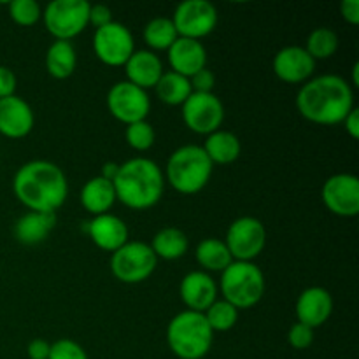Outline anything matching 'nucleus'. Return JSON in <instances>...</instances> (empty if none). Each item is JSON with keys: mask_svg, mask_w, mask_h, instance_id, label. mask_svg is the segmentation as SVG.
Returning <instances> with one entry per match:
<instances>
[{"mask_svg": "<svg viewBox=\"0 0 359 359\" xmlns=\"http://www.w3.org/2000/svg\"><path fill=\"white\" fill-rule=\"evenodd\" d=\"M13 191L18 202L30 212L56 214L69 196V182L58 165L34 160L18 168L13 179Z\"/></svg>", "mask_w": 359, "mask_h": 359, "instance_id": "f257e3e1", "label": "nucleus"}, {"mask_svg": "<svg viewBox=\"0 0 359 359\" xmlns=\"http://www.w3.org/2000/svg\"><path fill=\"white\" fill-rule=\"evenodd\" d=\"M297 109L302 118L314 125H340L354 109L353 88L340 76H318L300 88L297 95Z\"/></svg>", "mask_w": 359, "mask_h": 359, "instance_id": "f03ea898", "label": "nucleus"}, {"mask_svg": "<svg viewBox=\"0 0 359 359\" xmlns=\"http://www.w3.org/2000/svg\"><path fill=\"white\" fill-rule=\"evenodd\" d=\"M112 184L116 200L123 205L132 210H147L163 196L165 175L156 161L139 156L119 165Z\"/></svg>", "mask_w": 359, "mask_h": 359, "instance_id": "7ed1b4c3", "label": "nucleus"}, {"mask_svg": "<svg viewBox=\"0 0 359 359\" xmlns=\"http://www.w3.org/2000/svg\"><path fill=\"white\" fill-rule=\"evenodd\" d=\"M214 165L202 146H182L170 154L165 167V182L181 195H196L210 181Z\"/></svg>", "mask_w": 359, "mask_h": 359, "instance_id": "20e7f679", "label": "nucleus"}, {"mask_svg": "<svg viewBox=\"0 0 359 359\" xmlns=\"http://www.w3.org/2000/svg\"><path fill=\"white\" fill-rule=\"evenodd\" d=\"M214 332L202 312L182 311L167 326V344L179 359H202L212 347Z\"/></svg>", "mask_w": 359, "mask_h": 359, "instance_id": "39448f33", "label": "nucleus"}, {"mask_svg": "<svg viewBox=\"0 0 359 359\" xmlns=\"http://www.w3.org/2000/svg\"><path fill=\"white\" fill-rule=\"evenodd\" d=\"M219 291L223 300L237 311H245L262 302L265 294V276L255 262H233L221 272Z\"/></svg>", "mask_w": 359, "mask_h": 359, "instance_id": "423d86ee", "label": "nucleus"}, {"mask_svg": "<svg viewBox=\"0 0 359 359\" xmlns=\"http://www.w3.org/2000/svg\"><path fill=\"white\" fill-rule=\"evenodd\" d=\"M88 0H53L42 13L44 27L56 41H69L77 37L90 25Z\"/></svg>", "mask_w": 359, "mask_h": 359, "instance_id": "0eeeda50", "label": "nucleus"}, {"mask_svg": "<svg viewBox=\"0 0 359 359\" xmlns=\"http://www.w3.org/2000/svg\"><path fill=\"white\" fill-rule=\"evenodd\" d=\"M156 265L158 258L151 245L140 241H128L111 256L112 276L123 284L144 283L153 276Z\"/></svg>", "mask_w": 359, "mask_h": 359, "instance_id": "6e6552de", "label": "nucleus"}, {"mask_svg": "<svg viewBox=\"0 0 359 359\" xmlns=\"http://www.w3.org/2000/svg\"><path fill=\"white\" fill-rule=\"evenodd\" d=\"M224 244L233 262H255L266 245L265 224L258 217H238L228 228Z\"/></svg>", "mask_w": 359, "mask_h": 359, "instance_id": "1a4fd4ad", "label": "nucleus"}, {"mask_svg": "<svg viewBox=\"0 0 359 359\" xmlns=\"http://www.w3.org/2000/svg\"><path fill=\"white\" fill-rule=\"evenodd\" d=\"M170 20L179 37L200 41L216 30L219 14L209 0H186L175 7Z\"/></svg>", "mask_w": 359, "mask_h": 359, "instance_id": "9d476101", "label": "nucleus"}, {"mask_svg": "<svg viewBox=\"0 0 359 359\" xmlns=\"http://www.w3.org/2000/svg\"><path fill=\"white\" fill-rule=\"evenodd\" d=\"M107 109L112 118L126 126L144 121L151 111L149 95L128 81H119L107 91Z\"/></svg>", "mask_w": 359, "mask_h": 359, "instance_id": "9b49d317", "label": "nucleus"}, {"mask_svg": "<svg viewBox=\"0 0 359 359\" xmlns=\"http://www.w3.org/2000/svg\"><path fill=\"white\" fill-rule=\"evenodd\" d=\"M181 107L182 121L191 132L198 135H210L221 130L224 121V107L217 95L193 91Z\"/></svg>", "mask_w": 359, "mask_h": 359, "instance_id": "f8f14e48", "label": "nucleus"}, {"mask_svg": "<svg viewBox=\"0 0 359 359\" xmlns=\"http://www.w3.org/2000/svg\"><path fill=\"white\" fill-rule=\"evenodd\" d=\"M93 51L104 65L125 67V63L135 51L132 32L118 21L97 28L93 35Z\"/></svg>", "mask_w": 359, "mask_h": 359, "instance_id": "ddd939ff", "label": "nucleus"}, {"mask_svg": "<svg viewBox=\"0 0 359 359\" xmlns=\"http://www.w3.org/2000/svg\"><path fill=\"white\" fill-rule=\"evenodd\" d=\"M323 203L340 217L359 214V179L354 174H335L323 184Z\"/></svg>", "mask_w": 359, "mask_h": 359, "instance_id": "4468645a", "label": "nucleus"}, {"mask_svg": "<svg viewBox=\"0 0 359 359\" xmlns=\"http://www.w3.org/2000/svg\"><path fill=\"white\" fill-rule=\"evenodd\" d=\"M273 74L287 84L307 83L316 70V62L302 46H287L273 56Z\"/></svg>", "mask_w": 359, "mask_h": 359, "instance_id": "2eb2a0df", "label": "nucleus"}, {"mask_svg": "<svg viewBox=\"0 0 359 359\" xmlns=\"http://www.w3.org/2000/svg\"><path fill=\"white\" fill-rule=\"evenodd\" d=\"M35 116L27 100L18 95L0 100V135L7 139H25L34 130Z\"/></svg>", "mask_w": 359, "mask_h": 359, "instance_id": "dca6fc26", "label": "nucleus"}, {"mask_svg": "<svg viewBox=\"0 0 359 359\" xmlns=\"http://www.w3.org/2000/svg\"><path fill=\"white\" fill-rule=\"evenodd\" d=\"M179 294H181L182 304L188 307L186 311L203 314L217 300V284L207 272L195 270L182 277Z\"/></svg>", "mask_w": 359, "mask_h": 359, "instance_id": "f3484780", "label": "nucleus"}, {"mask_svg": "<svg viewBox=\"0 0 359 359\" xmlns=\"http://www.w3.org/2000/svg\"><path fill=\"white\" fill-rule=\"evenodd\" d=\"M333 314V298L321 286L307 287L297 300V323L316 330L321 328Z\"/></svg>", "mask_w": 359, "mask_h": 359, "instance_id": "a211bd4d", "label": "nucleus"}, {"mask_svg": "<svg viewBox=\"0 0 359 359\" xmlns=\"http://www.w3.org/2000/svg\"><path fill=\"white\" fill-rule=\"evenodd\" d=\"M86 231L91 242L105 252H114L128 242V226L121 217L107 212L95 216L86 223Z\"/></svg>", "mask_w": 359, "mask_h": 359, "instance_id": "6ab92c4d", "label": "nucleus"}, {"mask_svg": "<svg viewBox=\"0 0 359 359\" xmlns=\"http://www.w3.org/2000/svg\"><path fill=\"white\" fill-rule=\"evenodd\" d=\"M167 53L172 72L188 79L207 67V49L200 41L179 37Z\"/></svg>", "mask_w": 359, "mask_h": 359, "instance_id": "aec40b11", "label": "nucleus"}, {"mask_svg": "<svg viewBox=\"0 0 359 359\" xmlns=\"http://www.w3.org/2000/svg\"><path fill=\"white\" fill-rule=\"evenodd\" d=\"M125 72L128 83L147 91L149 88L156 86L160 77L163 76V63L156 53L149 49H139L133 51L128 62L125 63Z\"/></svg>", "mask_w": 359, "mask_h": 359, "instance_id": "412c9836", "label": "nucleus"}, {"mask_svg": "<svg viewBox=\"0 0 359 359\" xmlns=\"http://www.w3.org/2000/svg\"><path fill=\"white\" fill-rule=\"evenodd\" d=\"M116 203V189L112 181H107L102 175L84 182L81 189V205L91 216L107 214Z\"/></svg>", "mask_w": 359, "mask_h": 359, "instance_id": "4be33fe9", "label": "nucleus"}, {"mask_svg": "<svg viewBox=\"0 0 359 359\" xmlns=\"http://www.w3.org/2000/svg\"><path fill=\"white\" fill-rule=\"evenodd\" d=\"M56 226V214L53 212H27L16 221L14 235L16 241L25 245H35L46 241Z\"/></svg>", "mask_w": 359, "mask_h": 359, "instance_id": "5701e85b", "label": "nucleus"}, {"mask_svg": "<svg viewBox=\"0 0 359 359\" xmlns=\"http://www.w3.org/2000/svg\"><path fill=\"white\" fill-rule=\"evenodd\" d=\"M203 151L212 161V165H230L238 160L242 153L241 140L235 133L228 130H217V132L207 135Z\"/></svg>", "mask_w": 359, "mask_h": 359, "instance_id": "b1692460", "label": "nucleus"}, {"mask_svg": "<svg viewBox=\"0 0 359 359\" xmlns=\"http://www.w3.org/2000/svg\"><path fill=\"white\" fill-rule=\"evenodd\" d=\"M77 67V53L72 42L55 41L46 51V70L55 79H67Z\"/></svg>", "mask_w": 359, "mask_h": 359, "instance_id": "393cba45", "label": "nucleus"}, {"mask_svg": "<svg viewBox=\"0 0 359 359\" xmlns=\"http://www.w3.org/2000/svg\"><path fill=\"white\" fill-rule=\"evenodd\" d=\"M149 245L158 259L174 262V259L182 258L188 252L189 241L184 231L179 230V228L168 226L158 231Z\"/></svg>", "mask_w": 359, "mask_h": 359, "instance_id": "a878e982", "label": "nucleus"}, {"mask_svg": "<svg viewBox=\"0 0 359 359\" xmlns=\"http://www.w3.org/2000/svg\"><path fill=\"white\" fill-rule=\"evenodd\" d=\"M196 263L202 266L203 272H224L233 263L230 251L224 241L219 238H205L195 249Z\"/></svg>", "mask_w": 359, "mask_h": 359, "instance_id": "bb28decb", "label": "nucleus"}, {"mask_svg": "<svg viewBox=\"0 0 359 359\" xmlns=\"http://www.w3.org/2000/svg\"><path fill=\"white\" fill-rule=\"evenodd\" d=\"M154 91H156L158 98L167 105H182L193 93L188 77L179 76L172 70L163 72V76L154 86Z\"/></svg>", "mask_w": 359, "mask_h": 359, "instance_id": "cd10ccee", "label": "nucleus"}, {"mask_svg": "<svg viewBox=\"0 0 359 359\" xmlns=\"http://www.w3.org/2000/svg\"><path fill=\"white\" fill-rule=\"evenodd\" d=\"M144 42L149 51H168L170 46L179 39L177 30L170 18H154L144 27Z\"/></svg>", "mask_w": 359, "mask_h": 359, "instance_id": "c85d7f7f", "label": "nucleus"}, {"mask_svg": "<svg viewBox=\"0 0 359 359\" xmlns=\"http://www.w3.org/2000/svg\"><path fill=\"white\" fill-rule=\"evenodd\" d=\"M337 49H339V37H337L335 32L326 27L316 28L314 32H311L307 44H305V51L311 55L314 62L332 58Z\"/></svg>", "mask_w": 359, "mask_h": 359, "instance_id": "c756f323", "label": "nucleus"}, {"mask_svg": "<svg viewBox=\"0 0 359 359\" xmlns=\"http://www.w3.org/2000/svg\"><path fill=\"white\" fill-rule=\"evenodd\" d=\"M207 323H209L210 330L212 332H230L235 325H237L238 319V311L231 304H228L226 300H216L205 312Z\"/></svg>", "mask_w": 359, "mask_h": 359, "instance_id": "7c9ffc66", "label": "nucleus"}, {"mask_svg": "<svg viewBox=\"0 0 359 359\" xmlns=\"http://www.w3.org/2000/svg\"><path fill=\"white\" fill-rule=\"evenodd\" d=\"M125 139L126 144H128L132 149L144 153V151L151 149V147L154 146L156 133H154V128L151 126V123H147L146 119H144V121H137L126 126Z\"/></svg>", "mask_w": 359, "mask_h": 359, "instance_id": "2f4dec72", "label": "nucleus"}, {"mask_svg": "<svg viewBox=\"0 0 359 359\" xmlns=\"http://www.w3.org/2000/svg\"><path fill=\"white\" fill-rule=\"evenodd\" d=\"M9 16L20 27H34L42 20V11L35 0H13L9 4Z\"/></svg>", "mask_w": 359, "mask_h": 359, "instance_id": "473e14b6", "label": "nucleus"}, {"mask_svg": "<svg viewBox=\"0 0 359 359\" xmlns=\"http://www.w3.org/2000/svg\"><path fill=\"white\" fill-rule=\"evenodd\" d=\"M48 359H88V354L76 340L60 339L51 344Z\"/></svg>", "mask_w": 359, "mask_h": 359, "instance_id": "72a5a7b5", "label": "nucleus"}, {"mask_svg": "<svg viewBox=\"0 0 359 359\" xmlns=\"http://www.w3.org/2000/svg\"><path fill=\"white\" fill-rule=\"evenodd\" d=\"M287 342L297 351L309 349L314 344V330L302 325V323H294L287 332Z\"/></svg>", "mask_w": 359, "mask_h": 359, "instance_id": "f704fd0d", "label": "nucleus"}, {"mask_svg": "<svg viewBox=\"0 0 359 359\" xmlns=\"http://www.w3.org/2000/svg\"><path fill=\"white\" fill-rule=\"evenodd\" d=\"M189 83H191V90L195 93H212L214 84H216V76H214L212 70L205 67V69L196 72L193 77H189Z\"/></svg>", "mask_w": 359, "mask_h": 359, "instance_id": "c9c22d12", "label": "nucleus"}, {"mask_svg": "<svg viewBox=\"0 0 359 359\" xmlns=\"http://www.w3.org/2000/svg\"><path fill=\"white\" fill-rule=\"evenodd\" d=\"M18 79L13 70L6 65H0V100L16 95Z\"/></svg>", "mask_w": 359, "mask_h": 359, "instance_id": "e433bc0d", "label": "nucleus"}, {"mask_svg": "<svg viewBox=\"0 0 359 359\" xmlns=\"http://www.w3.org/2000/svg\"><path fill=\"white\" fill-rule=\"evenodd\" d=\"M109 23H112V13L107 6L95 4V6L90 7V25H93L95 30Z\"/></svg>", "mask_w": 359, "mask_h": 359, "instance_id": "4c0bfd02", "label": "nucleus"}, {"mask_svg": "<svg viewBox=\"0 0 359 359\" xmlns=\"http://www.w3.org/2000/svg\"><path fill=\"white\" fill-rule=\"evenodd\" d=\"M340 14L349 25H359V0H342L340 4Z\"/></svg>", "mask_w": 359, "mask_h": 359, "instance_id": "58836bf2", "label": "nucleus"}, {"mask_svg": "<svg viewBox=\"0 0 359 359\" xmlns=\"http://www.w3.org/2000/svg\"><path fill=\"white\" fill-rule=\"evenodd\" d=\"M51 344L44 339H35L28 344L27 354L30 359H48Z\"/></svg>", "mask_w": 359, "mask_h": 359, "instance_id": "ea45409f", "label": "nucleus"}, {"mask_svg": "<svg viewBox=\"0 0 359 359\" xmlns=\"http://www.w3.org/2000/svg\"><path fill=\"white\" fill-rule=\"evenodd\" d=\"M344 128H346V132L349 133L351 139H359V109L354 107L353 111L347 114V118L342 121Z\"/></svg>", "mask_w": 359, "mask_h": 359, "instance_id": "a19ab883", "label": "nucleus"}, {"mask_svg": "<svg viewBox=\"0 0 359 359\" xmlns=\"http://www.w3.org/2000/svg\"><path fill=\"white\" fill-rule=\"evenodd\" d=\"M118 170H119V163H114V161H107V163H104V167H102V177L107 179V181H114L116 175H118Z\"/></svg>", "mask_w": 359, "mask_h": 359, "instance_id": "79ce46f5", "label": "nucleus"}, {"mask_svg": "<svg viewBox=\"0 0 359 359\" xmlns=\"http://www.w3.org/2000/svg\"><path fill=\"white\" fill-rule=\"evenodd\" d=\"M358 74H359V63L356 62V63H354V67H353V84H354V86H359Z\"/></svg>", "mask_w": 359, "mask_h": 359, "instance_id": "37998d69", "label": "nucleus"}]
</instances>
